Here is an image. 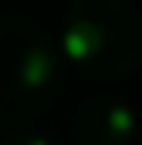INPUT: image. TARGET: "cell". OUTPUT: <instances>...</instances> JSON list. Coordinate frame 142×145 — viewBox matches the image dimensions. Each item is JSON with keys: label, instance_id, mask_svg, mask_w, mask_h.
<instances>
[{"label": "cell", "instance_id": "cell-1", "mask_svg": "<svg viewBox=\"0 0 142 145\" xmlns=\"http://www.w3.org/2000/svg\"><path fill=\"white\" fill-rule=\"evenodd\" d=\"M61 51L88 78H129L142 64V14L132 0H74L64 14Z\"/></svg>", "mask_w": 142, "mask_h": 145}, {"label": "cell", "instance_id": "cell-2", "mask_svg": "<svg viewBox=\"0 0 142 145\" xmlns=\"http://www.w3.org/2000/svg\"><path fill=\"white\" fill-rule=\"evenodd\" d=\"M61 88V57L34 20H0V132L37 121Z\"/></svg>", "mask_w": 142, "mask_h": 145}, {"label": "cell", "instance_id": "cell-3", "mask_svg": "<svg viewBox=\"0 0 142 145\" xmlns=\"http://www.w3.org/2000/svg\"><path fill=\"white\" fill-rule=\"evenodd\" d=\"M135 125L139 118L125 101L102 95V98H88L78 108L71 135L81 145H129L135 138Z\"/></svg>", "mask_w": 142, "mask_h": 145}]
</instances>
